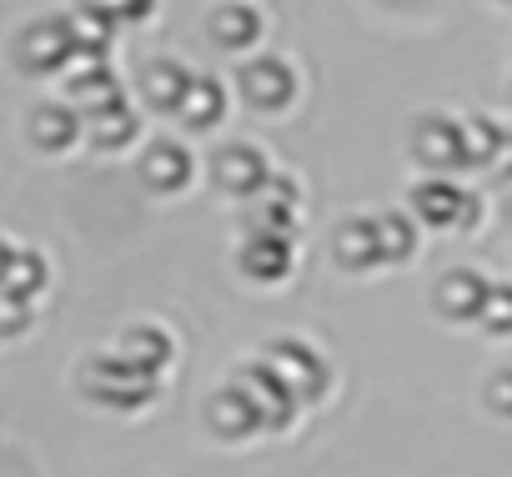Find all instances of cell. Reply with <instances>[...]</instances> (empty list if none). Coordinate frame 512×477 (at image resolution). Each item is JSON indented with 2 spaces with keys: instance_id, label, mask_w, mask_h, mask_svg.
Instances as JSON below:
<instances>
[{
  "instance_id": "obj_1",
  "label": "cell",
  "mask_w": 512,
  "mask_h": 477,
  "mask_svg": "<svg viewBox=\"0 0 512 477\" xmlns=\"http://www.w3.org/2000/svg\"><path fill=\"white\" fill-rule=\"evenodd\" d=\"M76 387L86 392V402H96V407H106V412H141V407L156 402L161 377L131 367L121 352L106 347V352L81 357V367H76Z\"/></svg>"
},
{
  "instance_id": "obj_2",
  "label": "cell",
  "mask_w": 512,
  "mask_h": 477,
  "mask_svg": "<svg viewBox=\"0 0 512 477\" xmlns=\"http://www.w3.org/2000/svg\"><path fill=\"white\" fill-rule=\"evenodd\" d=\"M407 211L422 221V231L472 236L487 216V201L477 191H467L457 176H417L407 186Z\"/></svg>"
},
{
  "instance_id": "obj_3",
  "label": "cell",
  "mask_w": 512,
  "mask_h": 477,
  "mask_svg": "<svg viewBox=\"0 0 512 477\" xmlns=\"http://www.w3.org/2000/svg\"><path fill=\"white\" fill-rule=\"evenodd\" d=\"M231 91H236V101L251 116H282L302 96V71L287 56H277V51H256V56L236 61Z\"/></svg>"
},
{
  "instance_id": "obj_4",
  "label": "cell",
  "mask_w": 512,
  "mask_h": 477,
  "mask_svg": "<svg viewBox=\"0 0 512 477\" xmlns=\"http://www.w3.org/2000/svg\"><path fill=\"white\" fill-rule=\"evenodd\" d=\"M11 61L21 76L31 81H56L76 66V41H71V26H66V11L56 16H31L16 41H11Z\"/></svg>"
},
{
  "instance_id": "obj_5",
  "label": "cell",
  "mask_w": 512,
  "mask_h": 477,
  "mask_svg": "<svg viewBox=\"0 0 512 477\" xmlns=\"http://www.w3.org/2000/svg\"><path fill=\"white\" fill-rule=\"evenodd\" d=\"M407 151L422 176H457L467 171V126L452 111H422L407 131Z\"/></svg>"
},
{
  "instance_id": "obj_6",
  "label": "cell",
  "mask_w": 512,
  "mask_h": 477,
  "mask_svg": "<svg viewBox=\"0 0 512 477\" xmlns=\"http://www.w3.org/2000/svg\"><path fill=\"white\" fill-rule=\"evenodd\" d=\"M226 382H231L236 392H246V402L262 412L267 432H292V427H297L302 402H297V392L282 382V372H277L267 357H246V362H236Z\"/></svg>"
},
{
  "instance_id": "obj_7",
  "label": "cell",
  "mask_w": 512,
  "mask_h": 477,
  "mask_svg": "<svg viewBox=\"0 0 512 477\" xmlns=\"http://www.w3.org/2000/svg\"><path fill=\"white\" fill-rule=\"evenodd\" d=\"M272 171H277L272 156L256 146V141H226V146H216L211 161H206L211 191L226 196V201H236V206H246L256 191H262V186L272 181Z\"/></svg>"
},
{
  "instance_id": "obj_8",
  "label": "cell",
  "mask_w": 512,
  "mask_h": 477,
  "mask_svg": "<svg viewBox=\"0 0 512 477\" xmlns=\"http://www.w3.org/2000/svg\"><path fill=\"white\" fill-rule=\"evenodd\" d=\"M297 236H277V231H241V242L231 252V267L241 282L251 287H282L297 277Z\"/></svg>"
},
{
  "instance_id": "obj_9",
  "label": "cell",
  "mask_w": 512,
  "mask_h": 477,
  "mask_svg": "<svg viewBox=\"0 0 512 477\" xmlns=\"http://www.w3.org/2000/svg\"><path fill=\"white\" fill-rule=\"evenodd\" d=\"M492 282H497V277H487V272H477V267H447V272L432 277L427 307H432L442 322H452V327H472V322H482V312H487Z\"/></svg>"
},
{
  "instance_id": "obj_10",
  "label": "cell",
  "mask_w": 512,
  "mask_h": 477,
  "mask_svg": "<svg viewBox=\"0 0 512 477\" xmlns=\"http://www.w3.org/2000/svg\"><path fill=\"white\" fill-rule=\"evenodd\" d=\"M262 357L282 372V382L297 392L302 407H312V402L327 397V387H332V367H327V357H322L307 337H272Z\"/></svg>"
},
{
  "instance_id": "obj_11",
  "label": "cell",
  "mask_w": 512,
  "mask_h": 477,
  "mask_svg": "<svg viewBox=\"0 0 512 477\" xmlns=\"http://www.w3.org/2000/svg\"><path fill=\"white\" fill-rule=\"evenodd\" d=\"M241 231H277V236L302 231V181H297V171H272V181L241 206Z\"/></svg>"
},
{
  "instance_id": "obj_12",
  "label": "cell",
  "mask_w": 512,
  "mask_h": 477,
  "mask_svg": "<svg viewBox=\"0 0 512 477\" xmlns=\"http://www.w3.org/2000/svg\"><path fill=\"white\" fill-rule=\"evenodd\" d=\"M136 176L151 196H181L191 191L196 181V156L181 136H156L141 146V161H136Z\"/></svg>"
},
{
  "instance_id": "obj_13",
  "label": "cell",
  "mask_w": 512,
  "mask_h": 477,
  "mask_svg": "<svg viewBox=\"0 0 512 477\" xmlns=\"http://www.w3.org/2000/svg\"><path fill=\"white\" fill-rule=\"evenodd\" d=\"M61 101H71L81 116H96V111H111L126 101V86L111 66V56H76V66L61 76Z\"/></svg>"
},
{
  "instance_id": "obj_14",
  "label": "cell",
  "mask_w": 512,
  "mask_h": 477,
  "mask_svg": "<svg viewBox=\"0 0 512 477\" xmlns=\"http://www.w3.org/2000/svg\"><path fill=\"white\" fill-rule=\"evenodd\" d=\"M81 141H86V116H81L71 101L56 96V101H41V106L26 111V146H31V151L61 161V156H71Z\"/></svg>"
},
{
  "instance_id": "obj_15",
  "label": "cell",
  "mask_w": 512,
  "mask_h": 477,
  "mask_svg": "<svg viewBox=\"0 0 512 477\" xmlns=\"http://www.w3.org/2000/svg\"><path fill=\"white\" fill-rule=\"evenodd\" d=\"M267 36V16L251 6V0H221V6H211L206 16V41L221 51V56H256V46H262Z\"/></svg>"
},
{
  "instance_id": "obj_16",
  "label": "cell",
  "mask_w": 512,
  "mask_h": 477,
  "mask_svg": "<svg viewBox=\"0 0 512 477\" xmlns=\"http://www.w3.org/2000/svg\"><path fill=\"white\" fill-rule=\"evenodd\" d=\"M332 262L347 277H372V272L387 267L382 236H377V216H342L332 226Z\"/></svg>"
},
{
  "instance_id": "obj_17",
  "label": "cell",
  "mask_w": 512,
  "mask_h": 477,
  "mask_svg": "<svg viewBox=\"0 0 512 477\" xmlns=\"http://www.w3.org/2000/svg\"><path fill=\"white\" fill-rule=\"evenodd\" d=\"M191 81H196V71H191L186 61H176V56H156V61H146L141 76H136L141 111H146V116H171V121H176V111H181Z\"/></svg>"
},
{
  "instance_id": "obj_18",
  "label": "cell",
  "mask_w": 512,
  "mask_h": 477,
  "mask_svg": "<svg viewBox=\"0 0 512 477\" xmlns=\"http://www.w3.org/2000/svg\"><path fill=\"white\" fill-rule=\"evenodd\" d=\"M51 287V257L36 252L31 242L11 236L6 242V272H0V302H41Z\"/></svg>"
},
{
  "instance_id": "obj_19",
  "label": "cell",
  "mask_w": 512,
  "mask_h": 477,
  "mask_svg": "<svg viewBox=\"0 0 512 477\" xmlns=\"http://www.w3.org/2000/svg\"><path fill=\"white\" fill-rule=\"evenodd\" d=\"M111 352H121L131 367L151 372V377H166L171 362H176V337L171 327L161 322H126L116 337H111Z\"/></svg>"
},
{
  "instance_id": "obj_20",
  "label": "cell",
  "mask_w": 512,
  "mask_h": 477,
  "mask_svg": "<svg viewBox=\"0 0 512 477\" xmlns=\"http://www.w3.org/2000/svg\"><path fill=\"white\" fill-rule=\"evenodd\" d=\"M206 427H211V437H221V442H251V437L267 432L262 412H256V407L246 402V392H236L231 382L206 397Z\"/></svg>"
},
{
  "instance_id": "obj_21",
  "label": "cell",
  "mask_w": 512,
  "mask_h": 477,
  "mask_svg": "<svg viewBox=\"0 0 512 477\" xmlns=\"http://www.w3.org/2000/svg\"><path fill=\"white\" fill-rule=\"evenodd\" d=\"M231 101H236V91L226 86V76H196L186 101H181V111H176V121H181L186 136H206V131H216L231 116Z\"/></svg>"
},
{
  "instance_id": "obj_22",
  "label": "cell",
  "mask_w": 512,
  "mask_h": 477,
  "mask_svg": "<svg viewBox=\"0 0 512 477\" xmlns=\"http://www.w3.org/2000/svg\"><path fill=\"white\" fill-rule=\"evenodd\" d=\"M141 141V111L136 106H111V111H96L86 116V146L101 151V156H121Z\"/></svg>"
},
{
  "instance_id": "obj_23",
  "label": "cell",
  "mask_w": 512,
  "mask_h": 477,
  "mask_svg": "<svg viewBox=\"0 0 512 477\" xmlns=\"http://www.w3.org/2000/svg\"><path fill=\"white\" fill-rule=\"evenodd\" d=\"M66 26H71V41H76V56H111L116 36H121V21L101 6H91V0H76V6L66 11Z\"/></svg>"
},
{
  "instance_id": "obj_24",
  "label": "cell",
  "mask_w": 512,
  "mask_h": 477,
  "mask_svg": "<svg viewBox=\"0 0 512 477\" xmlns=\"http://www.w3.org/2000/svg\"><path fill=\"white\" fill-rule=\"evenodd\" d=\"M377 236H382V257L387 267H412L422 252V221L407 206H387L377 211Z\"/></svg>"
},
{
  "instance_id": "obj_25",
  "label": "cell",
  "mask_w": 512,
  "mask_h": 477,
  "mask_svg": "<svg viewBox=\"0 0 512 477\" xmlns=\"http://www.w3.org/2000/svg\"><path fill=\"white\" fill-rule=\"evenodd\" d=\"M462 126H467V171H487V161L497 156V146H502V131H507V121L502 116H487V111H477V116H462Z\"/></svg>"
},
{
  "instance_id": "obj_26",
  "label": "cell",
  "mask_w": 512,
  "mask_h": 477,
  "mask_svg": "<svg viewBox=\"0 0 512 477\" xmlns=\"http://www.w3.org/2000/svg\"><path fill=\"white\" fill-rule=\"evenodd\" d=\"M477 327L492 342H512V282H492V297H487V312Z\"/></svg>"
},
{
  "instance_id": "obj_27",
  "label": "cell",
  "mask_w": 512,
  "mask_h": 477,
  "mask_svg": "<svg viewBox=\"0 0 512 477\" xmlns=\"http://www.w3.org/2000/svg\"><path fill=\"white\" fill-rule=\"evenodd\" d=\"M482 402H487V412H492V417L512 422V367H497V372L487 377V387H482Z\"/></svg>"
},
{
  "instance_id": "obj_28",
  "label": "cell",
  "mask_w": 512,
  "mask_h": 477,
  "mask_svg": "<svg viewBox=\"0 0 512 477\" xmlns=\"http://www.w3.org/2000/svg\"><path fill=\"white\" fill-rule=\"evenodd\" d=\"M91 6L111 11L121 26H146V21L156 16V0H91Z\"/></svg>"
},
{
  "instance_id": "obj_29",
  "label": "cell",
  "mask_w": 512,
  "mask_h": 477,
  "mask_svg": "<svg viewBox=\"0 0 512 477\" xmlns=\"http://www.w3.org/2000/svg\"><path fill=\"white\" fill-rule=\"evenodd\" d=\"M0 317H6L0 337H6V342H21V337L31 332V317H36V307H31V302H0Z\"/></svg>"
},
{
  "instance_id": "obj_30",
  "label": "cell",
  "mask_w": 512,
  "mask_h": 477,
  "mask_svg": "<svg viewBox=\"0 0 512 477\" xmlns=\"http://www.w3.org/2000/svg\"><path fill=\"white\" fill-rule=\"evenodd\" d=\"M482 181H487V186H512V121H507V131H502V146H497V156L487 161Z\"/></svg>"
},
{
  "instance_id": "obj_31",
  "label": "cell",
  "mask_w": 512,
  "mask_h": 477,
  "mask_svg": "<svg viewBox=\"0 0 512 477\" xmlns=\"http://www.w3.org/2000/svg\"><path fill=\"white\" fill-rule=\"evenodd\" d=\"M497 6H502V11H512V0H497Z\"/></svg>"
},
{
  "instance_id": "obj_32",
  "label": "cell",
  "mask_w": 512,
  "mask_h": 477,
  "mask_svg": "<svg viewBox=\"0 0 512 477\" xmlns=\"http://www.w3.org/2000/svg\"><path fill=\"white\" fill-rule=\"evenodd\" d=\"M507 226H512V201H507Z\"/></svg>"
}]
</instances>
